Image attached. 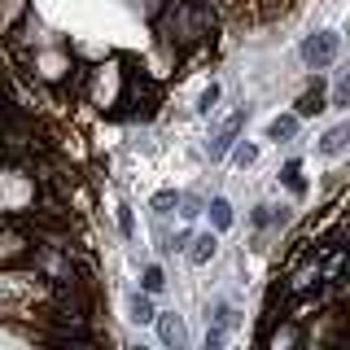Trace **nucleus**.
Wrapping results in <instances>:
<instances>
[{
	"instance_id": "nucleus-1",
	"label": "nucleus",
	"mask_w": 350,
	"mask_h": 350,
	"mask_svg": "<svg viewBox=\"0 0 350 350\" xmlns=\"http://www.w3.org/2000/svg\"><path fill=\"white\" fill-rule=\"evenodd\" d=\"M337 49H342V36H337V31H315V36L302 40V62L315 66V70H320V66H333Z\"/></svg>"
},
{
	"instance_id": "nucleus-2",
	"label": "nucleus",
	"mask_w": 350,
	"mask_h": 350,
	"mask_svg": "<svg viewBox=\"0 0 350 350\" xmlns=\"http://www.w3.org/2000/svg\"><path fill=\"white\" fill-rule=\"evenodd\" d=\"M158 337H162V346H171V350L189 346V328H184L180 315H158Z\"/></svg>"
},
{
	"instance_id": "nucleus-3",
	"label": "nucleus",
	"mask_w": 350,
	"mask_h": 350,
	"mask_svg": "<svg viewBox=\"0 0 350 350\" xmlns=\"http://www.w3.org/2000/svg\"><path fill=\"white\" fill-rule=\"evenodd\" d=\"M346 149H350V123H337L320 140V153H324V158H337V153H346Z\"/></svg>"
},
{
	"instance_id": "nucleus-4",
	"label": "nucleus",
	"mask_w": 350,
	"mask_h": 350,
	"mask_svg": "<svg viewBox=\"0 0 350 350\" xmlns=\"http://www.w3.org/2000/svg\"><path fill=\"white\" fill-rule=\"evenodd\" d=\"M241 118H245V114H232V118H228L224 127H219V136L211 140V158H224V153L232 149V140H237V127H241Z\"/></svg>"
},
{
	"instance_id": "nucleus-5",
	"label": "nucleus",
	"mask_w": 350,
	"mask_h": 350,
	"mask_svg": "<svg viewBox=\"0 0 350 350\" xmlns=\"http://www.w3.org/2000/svg\"><path fill=\"white\" fill-rule=\"evenodd\" d=\"M131 320H136V324H149V320H158V311H153L149 293H131Z\"/></svg>"
},
{
	"instance_id": "nucleus-6",
	"label": "nucleus",
	"mask_w": 350,
	"mask_h": 350,
	"mask_svg": "<svg viewBox=\"0 0 350 350\" xmlns=\"http://www.w3.org/2000/svg\"><path fill=\"white\" fill-rule=\"evenodd\" d=\"M211 254H215V237L206 232V237H197V241H193V250H189V262H206Z\"/></svg>"
},
{
	"instance_id": "nucleus-7",
	"label": "nucleus",
	"mask_w": 350,
	"mask_h": 350,
	"mask_svg": "<svg viewBox=\"0 0 350 350\" xmlns=\"http://www.w3.org/2000/svg\"><path fill=\"white\" fill-rule=\"evenodd\" d=\"M211 219H215V228H232V206H228L224 197H215V202H211Z\"/></svg>"
},
{
	"instance_id": "nucleus-8",
	"label": "nucleus",
	"mask_w": 350,
	"mask_h": 350,
	"mask_svg": "<svg viewBox=\"0 0 350 350\" xmlns=\"http://www.w3.org/2000/svg\"><path fill=\"white\" fill-rule=\"evenodd\" d=\"M293 131H298V118H293V114H289V118H276V123H271V127H267V136H271V140H289V136H293Z\"/></svg>"
},
{
	"instance_id": "nucleus-9",
	"label": "nucleus",
	"mask_w": 350,
	"mask_h": 350,
	"mask_svg": "<svg viewBox=\"0 0 350 350\" xmlns=\"http://www.w3.org/2000/svg\"><path fill=\"white\" fill-rule=\"evenodd\" d=\"M162 284H167V276H162V267H145V289H149V293H158Z\"/></svg>"
},
{
	"instance_id": "nucleus-10",
	"label": "nucleus",
	"mask_w": 350,
	"mask_h": 350,
	"mask_svg": "<svg viewBox=\"0 0 350 350\" xmlns=\"http://www.w3.org/2000/svg\"><path fill=\"white\" fill-rule=\"evenodd\" d=\"M333 105H350V75L342 83H337V92H333Z\"/></svg>"
},
{
	"instance_id": "nucleus-11",
	"label": "nucleus",
	"mask_w": 350,
	"mask_h": 350,
	"mask_svg": "<svg viewBox=\"0 0 350 350\" xmlns=\"http://www.w3.org/2000/svg\"><path fill=\"white\" fill-rule=\"evenodd\" d=\"M254 158H258L254 145H241V149H237V162H241V167H245V162H254Z\"/></svg>"
},
{
	"instance_id": "nucleus-12",
	"label": "nucleus",
	"mask_w": 350,
	"mask_h": 350,
	"mask_svg": "<svg viewBox=\"0 0 350 350\" xmlns=\"http://www.w3.org/2000/svg\"><path fill=\"white\" fill-rule=\"evenodd\" d=\"M215 101H219V88H215V83H211V92H206V96H202V109H211V105H215Z\"/></svg>"
},
{
	"instance_id": "nucleus-13",
	"label": "nucleus",
	"mask_w": 350,
	"mask_h": 350,
	"mask_svg": "<svg viewBox=\"0 0 350 350\" xmlns=\"http://www.w3.org/2000/svg\"><path fill=\"white\" fill-rule=\"evenodd\" d=\"M136 350H145V346H136Z\"/></svg>"
}]
</instances>
